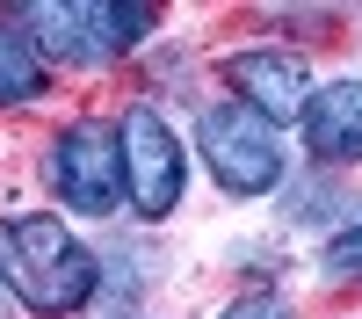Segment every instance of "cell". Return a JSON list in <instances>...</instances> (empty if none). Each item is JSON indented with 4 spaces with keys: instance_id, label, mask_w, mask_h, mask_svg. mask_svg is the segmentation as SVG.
Returning <instances> with one entry per match:
<instances>
[{
    "instance_id": "obj_1",
    "label": "cell",
    "mask_w": 362,
    "mask_h": 319,
    "mask_svg": "<svg viewBox=\"0 0 362 319\" xmlns=\"http://www.w3.org/2000/svg\"><path fill=\"white\" fill-rule=\"evenodd\" d=\"M0 290L37 319H73L102 290V261L80 247L73 225L22 211V218H0Z\"/></svg>"
},
{
    "instance_id": "obj_2",
    "label": "cell",
    "mask_w": 362,
    "mask_h": 319,
    "mask_svg": "<svg viewBox=\"0 0 362 319\" xmlns=\"http://www.w3.org/2000/svg\"><path fill=\"white\" fill-rule=\"evenodd\" d=\"M153 8H124V0H66V8H29L22 29L44 58H66V66H109V58L138 51L153 37Z\"/></svg>"
},
{
    "instance_id": "obj_3",
    "label": "cell",
    "mask_w": 362,
    "mask_h": 319,
    "mask_svg": "<svg viewBox=\"0 0 362 319\" xmlns=\"http://www.w3.org/2000/svg\"><path fill=\"white\" fill-rule=\"evenodd\" d=\"M44 182L80 218H109L116 203H131V189H124V138H116V124H102V116L66 124V131L51 138V153H44Z\"/></svg>"
},
{
    "instance_id": "obj_4",
    "label": "cell",
    "mask_w": 362,
    "mask_h": 319,
    "mask_svg": "<svg viewBox=\"0 0 362 319\" xmlns=\"http://www.w3.org/2000/svg\"><path fill=\"white\" fill-rule=\"evenodd\" d=\"M196 145H203V167L218 174L225 196H268L283 182V138L268 116H254L247 102H218L196 116Z\"/></svg>"
},
{
    "instance_id": "obj_5",
    "label": "cell",
    "mask_w": 362,
    "mask_h": 319,
    "mask_svg": "<svg viewBox=\"0 0 362 319\" xmlns=\"http://www.w3.org/2000/svg\"><path fill=\"white\" fill-rule=\"evenodd\" d=\"M116 138H124V189H131V211L145 225L174 218L181 189H189V153H181L174 124L153 109V102H131L124 124H116Z\"/></svg>"
},
{
    "instance_id": "obj_6",
    "label": "cell",
    "mask_w": 362,
    "mask_h": 319,
    "mask_svg": "<svg viewBox=\"0 0 362 319\" xmlns=\"http://www.w3.org/2000/svg\"><path fill=\"white\" fill-rule=\"evenodd\" d=\"M225 80H232V95L247 102L254 116H268V124H290V116H305L312 109V73H305V58L297 51H276V44H254V51H232L225 58Z\"/></svg>"
},
{
    "instance_id": "obj_7",
    "label": "cell",
    "mask_w": 362,
    "mask_h": 319,
    "mask_svg": "<svg viewBox=\"0 0 362 319\" xmlns=\"http://www.w3.org/2000/svg\"><path fill=\"white\" fill-rule=\"evenodd\" d=\"M305 124V153L326 160V167H355L362 160V80H334L319 87L312 109L297 116Z\"/></svg>"
},
{
    "instance_id": "obj_8",
    "label": "cell",
    "mask_w": 362,
    "mask_h": 319,
    "mask_svg": "<svg viewBox=\"0 0 362 319\" xmlns=\"http://www.w3.org/2000/svg\"><path fill=\"white\" fill-rule=\"evenodd\" d=\"M51 87V58L22 37V29L0 22V109H22V102H37Z\"/></svg>"
},
{
    "instance_id": "obj_9",
    "label": "cell",
    "mask_w": 362,
    "mask_h": 319,
    "mask_svg": "<svg viewBox=\"0 0 362 319\" xmlns=\"http://www.w3.org/2000/svg\"><path fill=\"white\" fill-rule=\"evenodd\" d=\"M326 269H334V276H355V269H362V218L326 240Z\"/></svg>"
},
{
    "instance_id": "obj_10",
    "label": "cell",
    "mask_w": 362,
    "mask_h": 319,
    "mask_svg": "<svg viewBox=\"0 0 362 319\" xmlns=\"http://www.w3.org/2000/svg\"><path fill=\"white\" fill-rule=\"evenodd\" d=\"M218 319H290V305L276 298V290H254V298H239V305H225Z\"/></svg>"
},
{
    "instance_id": "obj_11",
    "label": "cell",
    "mask_w": 362,
    "mask_h": 319,
    "mask_svg": "<svg viewBox=\"0 0 362 319\" xmlns=\"http://www.w3.org/2000/svg\"><path fill=\"white\" fill-rule=\"evenodd\" d=\"M0 319H8V290H0Z\"/></svg>"
}]
</instances>
